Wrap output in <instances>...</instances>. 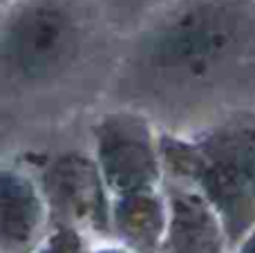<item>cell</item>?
I'll use <instances>...</instances> for the list:
<instances>
[{
	"mask_svg": "<svg viewBox=\"0 0 255 253\" xmlns=\"http://www.w3.org/2000/svg\"><path fill=\"white\" fill-rule=\"evenodd\" d=\"M231 253H255V229Z\"/></svg>",
	"mask_w": 255,
	"mask_h": 253,
	"instance_id": "obj_12",
	"label": "cell"
},
{
	"mask_svg": "<svg viewBox=\"0 0 255 253\" xmlns=\"http://www.w3.org/2000/svg\"><path fill=\"white\" fill-rule=\"evenodd\" d=\"M110 27L124 38L152 16L166 0H94Z\"/></svg>",
	"mask_w": 255,
	"mask_h": 253,
	"instance_id": "obj_9",
	"label": "cell"
},
{
	"mask_svg": "<svg viewBox=\"0 0 255 253\" xmlns=\"http://www.w3.org/2000/svg\"><path fill=\"white\" fill-rule=\"evenodd\" d=\"M47 224L38 184L16 170L0 168V253H25Z\"/></svg>",
	"mask_w": 255,
	"mask_h": 253,
	"instance_id": "obj_7",
	"label": "cell"
},
{
	"mask_svg": "<svg viewBox=\"0 0 255 253\" xmlns=\"http://www.w3.org/2000/svg\"><path fill=\"white\" fill-rule=\"evenodd\" d=\"M163 179L197 191L220 218L229 251L255 229V177L224 121L193 134L157 132Z\"/></svg>",
	"mask_w": 255,
	"mask_h": 253,
	"instance_id": "obj_3",
	"label": "cell"
},
{
	"mask_svg": "<svg viewBox=\"0 0 255 253\" xmlns=\"http://www.w3.org/2000/svg\"><path fill=\"white\" fill-rule=\"evenodd\" d=\"M38 191L52 224H70L90 238L103 242L112 240V197L92 152L72 148L49 157L40 170Z\"/></svg>",
	"mask_w": 255,
	"mask_h": 253,
	"instance_id": "obj_5",
	"label": "cell"
},
{
	"mask_svg": "<svg viewBox=\"0 0 255 253\" xmlns=\"http://www.w3.org/2000/svg\"><path fill=\"white\" fill-rule=\"evenodd\" d=\"M229 132L233 134L235 143L240 146L244 159H247L249 168L253 170L255 177V112H242V115H233L224 119Z\"/></svg>",
	"mask_w": 255,
	"mask_h": 253,
	"instance_id": "obj_11",
	"label": "cell"
},
{
	"mask_svg": "<svg viewBox=\"0 0 255 253\" xmlns=\"http://www.w3.org/2000/svg\"><path fill=\"white\" fill-rule=\"evenodd\" d=\"M166 218L161 186L117 195L110 202L112 240L130 253H157L166 231Z\"/></svg>",
	"mask_w": 255,
	"mask_h": 253,
	"instance_id": "obj_8",
	"label": "cell"
},
{
	"mask_svg": "<svg viewBox=\"0 0 255 253\" xmlns=\"http://www.w3.org/2000/svg\"><path fill=\"white\" fill-rule=\"evenodd\" d=\"M119 45L94 0H13L0 16V81L67 115H97Z\"/></svg>",
	"mask_w": 255,
	"mask_h": 253,
	"instance_id": "obj_2",
	"label": "cell"
},
{
	"mask_svg": "<svg viewBox=\"0 0 255 253\" xmlns=\"http://www.w3.org/2000/svg\"><path fill=\"white\" fill-rule=\"evenodd\" d=\"M9 2H13V0H0V9H2V7H7Z\"/></svg>",
	"mask_w": 255,
	"mask_h": 253,
	"instance_id": "obj_14",
	"label": "cell"
},
{
	"mask_svg": "<svg viewBox=\"0 0 255 253\" xmlns=\"http://www.w3.org/2000/svg\"><path fill=\"white\" fill-rule=\"evenodd\" d=\"M103 106L175 134L255 112V0H166L121 38Z\"/></svg>",
	"mask_w": 255,
	"mask_h": 253,
	"instance_id": "obj_1",
	"label": "cell"
},
{
	"mask_svg": "<svg viewBox=\"0 0 255 253\" xmlns=\"http://www.w3.org/2000/svg\"><path fill=\"white\" fill-rule=\"evenodd\" d=\"M92 253H130L128 249H124L121 245H106V247H97V249H92Z\"/></svg>",
	"mask_w": 255,
	"mask_h": 253,
	"instance_id": "obj_13",
	"label": "cell"
},
{
	"mask_svg": "<svg viewBox=\"0 0 255 253\" xmlns=\"http://www.w3.org/2000/svg\"><path fill=\"white\" fill-rule=\"evenodd\" d=\"M166 231L157 253H231L220 218L206 200L172 179H163Z\"/></svg>",
	"mask_w": 255,
	"mask_h": 253,
	"instance_id": "obj_6",
	"label": "cell"
},
{
	"mask_svg": "<svg viewBox=\"0 0 255 253\" xmlns=\"http://www.w3.org/2000/svg\"><path fill=\"white\" fill-rule=\"evenodd\" d=\"M38 253H92V249L88 245V236L79 229L70 224H54Z\"/></svg>",
	"mask_w": 255,
	"mask_h": 253,
	"instance_id": "obj_10",
	"label": "cell"
},
{
	"mask_svg": "<svg viewBox=\"0 0 255 253\" xmlns=\"http://www.w3.org/2000/svg\"><path fill=\"white\" fill-rule=\"evenodd\" d=\"M92 157L110 197L159 188L163 182L154 124L130 108L108 106L88 126Z\"/></svg>",
	"mask_w": 255,
	"mask_h": 253,
	"instance_id": "obj_4",
	"label": "cell"
}]
</instances>
